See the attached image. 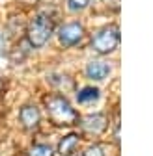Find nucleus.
Instances as JSON below:
<instances>
[{"mask_svg": "<svg viewBox=\"0 0 153 156\" xmlns=\"http://www.w3.org/2000/svg\"><path fill=\"white\" fill-rule=\"evenodd\" d=\"M47 106V113L50 117V121L58 126H71L79 123V113H76L71 104L67 102V99L60 95H50L45 101Z\"/></svg>", "mask_w": 153, "mask_h": 156, "instance_id": "nucleus-1", "label": "nucleus"}, {"mask_svg": "<svg viewBox=\"0 0 153 156\" xmlns=\"http://www.w3.org/2000/svg\"><path fill=\"white\" fill-rule=\"evenodd\" d=\"M52 28L54 26H52V21H50L49 17H45V15L34 17L32 23L28 24V32H26L30 45L35 47V48L43 47L49 41V37L52 35Z\"/></svg>", "mask_w": 153, "mask_h": 156, "instance_id": "nucleus-2", "label": "nucleus"}, {"mask_svg": "<svg viewBox=\"0 0 153 156\" xmlns=\"http://www.w3.org/2000/svg\"><path fill=\"white\" fill-rule=\"evenodd\" d=\"M118 45H120V28L114 24L101 28L91 37V48L99 54H108L112 50H116Z\"/></svg>", "mask_w": 153, "mask_h": 156, "instance_id": "nucleus-3", "label": "nucleus"}, {"mask_svg": "<svg viewBox=\"0 0 153 156\" xmlns=\"http://www.w3.org/2000/svg\"><path fill=\"white\" fill-rule=\"evenodd\" d=\"M58 37H60V43L64 47H73V45H76L84 37V28L79 23L65 24V26H62L58 30Z\"/></svg>", "mask_w": 153, "mask_h": 156, "instance_id": "nucleus-4", "label": "nucleus"}, {"mask_svg": "<svg viewBox=\"0 0 153 156\" xmlns=\"http://www.w3.org/2000/svg\"><path fill=\"white\" fill-rule=\"evenodd\" d=\"M82 130L86 134H91V136H99L106 130V117L101 115V113H93V115H86L82 123H80Z\"/></svg>", "mask_w": 153, "mask_h": 156, "instance_id": "nucleus-5", "label": "nucleus"}, {"mask_svg": "<svg viewBox=\"0 0 153 156\" xmlns=\"http://www.w3.org/2000/svg\"><path fill=\"white\" fill-rule=\"evenodd\" d=\"M19 119H21L23 126L32 130L37 126V123H39V110H37L35 106L28 104V106H23L21 112H19Z\"/></svg>", "mask_w": 153, "mask_h": 156, "instance_id": "nucleus-6", "label": "nucleus"}, {"mask_svg": "<svg viewBox=\"0 0 153 156\" xmlns=\"http://www.w3.org/2000/svg\"><path fill=\"white\" fill-rule=\"evenodd\" d=\"M86 74L91 80H105L110 74V65L105 63V62H91L86 67Z\"/></svg>", "mask_w": 153, "mask_h": 156, "instance_id": "nucleus-7", "label": "nucleus"}, {"mask_svg": "<svg viewBox=\"0 0 153 156\" xmlns=\"http://www.w3.org/2000/svg\"><path fill=\"white\" fill-rule=\"evenodd\" d=\"M76 145H79V136H76V134H67L65 138L60 141V145H58L60 156H71L75 152Z\"/></svg>", "mask_w": 153, "mask_h": 156, "instance_id": "nucleus-8", "label": "nucleus"}, {"mask_svg": "<svg viewBox=\"0 0 153 156\" xmlns=\"http://www.w3.org/2000/svg\"><path fill=\"white\" fill-rule=\"evenodd\" d=\"M99 99V89L97 87H82L79 93H76V101L86 104V102H93Z\"/></svg>", "mask_w": 153, "mask_h": 156, "instance_id": "nucleus-9", "label": "nucleus"}, {"mask_svg": "<svg viewBox=\"0 0 153 156\" xmlns=\"http://www.w3.org/2000/svg\"><path fill=\"white\" fill-rule=\"evenodd\" d=\"M28 156H52V149L49 145H34Z\"/></svg>", "mask_w": 153, "mask_h": 156, "instance_id": "nucleus-10", "label": "nucleus"}, {"mask_svg": "<svg viewBox=\"0 0 153 156\" xmlns=\"http://www.w3.org/2000/svg\"><path fill=\"white\" fill-rule=\"evenodd\" d=\"M90 2H91V0H67L69 9H73V11H80L84 8H88Z\"/></svg>", "mask_w": 153, "mask_h": 156, "instance_id": "nucleus-11", "label": "nucleus"}, {"mask_svg": "<svg viewBox=\"0 0 153 156\" xmlns=\"http://www.w3.org/2000/svg\"><path fill=\"white\" fill-rule=\"evenodd\" d=\"M84 156H105V152H103V147L93 145V147H90V149L84 152Z\"/></svg>", "mask_w": 153, "mask_h": 156, "instance_id": "nucleus-12", "label": "nucleus"}, {"mask_svg": "<svg viewBox=\"0 0 153 156\" xmlns=\"http://www.w3.org/2000/svg\"><path fill=\"white\" fill-rule=\"evenodd\" d=\"M6 65V58H4V54L0 52V67H4Z\"/></svg>", "mask_w": 153, "mask_h": 156, "instance_id": "nucleus-13", "label": "nucleus"}, {"mask_svg": "<svg viewBox=\"0 0 153 156\" xmlns=\"http://www.w3.org/2000/svg\"><path fill=\"white\" fill-rule=\"evenodd\" d=\"M2 87H4V82H2V80H0V93H2Z\"/></svg>", "mask_w": 153, "mask_h": 156, "instance_id": "nucleus-14", "label": "nucleus"}, {"mask_svg": "<svg viewBox=\"0 0 153 156\" xmlns=\"http://www.w3.org/2000/svg\"><path fill=\"white\" fill-rule=\"evenodd\" d=\"M24 2H28V4H30V2H35V0H24Z\"/></svg>", "mask_w": 153, "mask_h": 156, "instance_id": "nucleus-15", "label": "nucleus"}]
</instances>
